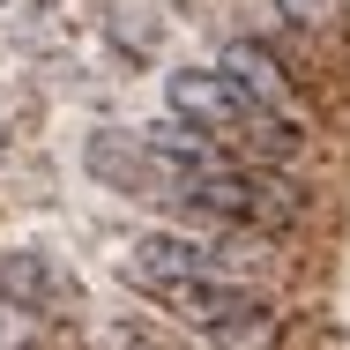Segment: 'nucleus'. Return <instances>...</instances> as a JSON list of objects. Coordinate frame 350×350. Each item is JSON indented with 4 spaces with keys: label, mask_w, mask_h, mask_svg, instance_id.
I'll return each instance as SVG.
<instances>
[{
    "label": "nucleus",
    "mask_w": 350,
    "mask_h": 350,
    "mask_svg": "<svg viewBox=\"0 0 350 350\" xmlns=\"http://www.w3.org/2000/svg\"><path fill=\"white\" fill-rule=\"evenodd\" d=\"M216 269H231V261L216 254L209 239H187V231H142L135 246H127V261H120V276L135 283V291H149L157 306H164L179 283L216 276Z\"/></svg>",
    "instance_id": "f257e3e1"
},
{
    "label": "nucleus",
    "mask_w": 350,
    "mask_h": 350,
    "mask_svg": "<svg viewBox=\"0 0 350 350\" xmlns=\"http://www.w3.org/2000/svg\"><path fill=\"white\" fill-rule=\"evenodd\" d=\"M164 105L179 120L209 127V135H246V120H254V105L239 97V82L224 68H172L164 75Z\"/></svg>",
    "instance_id": "f03ea898"
},
{
    "label": "nucleus",
    "mask_w": 350,
    "mask_h": 350,
    "mask_svg": "<svg viewBox=\"0 0 350 350\" xmlns=\"http://www.w3.org/2000/svg\"><path fill=\"white\" fill-rule=\"evenodd\" d=\"M75 298H82V283L45 254V246H15V254H0V306H15V313H45V321H60Z\"/></svg>",
    "instance_id": "7ed1b4c3"
},
{
    "label": "nucleus",
    "mask_w": 350,
    "mask_h": 350,
    "mask_svg": "<svg viewBox=\"0 0 350 350\" xmlns=\"http://www.w3.org/2000/svg\"><path fill=\"white\" fill-rule=\"evenodd\" d=\"M216 68L239 82V97L254 105V112H291V82H283V60L269 45H254V38H231L224 53H216Z\"/></svg>",
    "instance_id": "20e7f679"
},
{
    "label": "nucleus",
    "mask_w": 350,
    "mask_h": 350,
    "mask_svg": "<svg viewBox=\"0 0 350 350\" xmlns=\"http://www.w3.org/2000/svg\"><path fill=\"white\" fill-rule=\"evenodd\" d=\"M291 30H328V15H336V0H269Z\"/></svg>",
    "instance_id": "39448f33"
},
{
    "label": "nucleus",
    "mask_w": 350,
    "mask_h": 350,
    "mask_svg": "<svg viewBox=\"0 0 350 350\" xmlns=\"http://www.w3.org/2000/svg\"><path fill=\"white\" fill-rule=\"evenodd\" d=\"M120 350H164V343H149V336H135V343H120Z\"/></svg>",
    "instance_id": "423d86ee"
},
{
    "label": "nucleus",
    "mask_w": 350,
    "mask_h": 350,
    "mask_svg": "<svg viewBox=\"0 0 350 350\" xmlns=\"http://www.w3.org/2000/svg\"><path fill=\"white\" fill-rule=\"evenodd\" d=\"M0 8H15V0H0Z\"/></svg>",
    "instance_id": "0eeeda50"
},
{
    "label": "nucleus",
    "mask_w": 350,
    "mask_h": 350,
    "mask_svg": "<svg viewBox=\"0 0 350 350\" xmlns=\"http://www.w3.org/2000/svg\"><path fill=\"white\" fill-rule=\"evenodd\" d=\"M0 149H8V142H0Z\"/></svg>",
    "instance_id": "6e6552de"
}]
</instances>
